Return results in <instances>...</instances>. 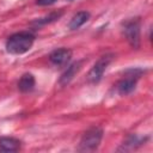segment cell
I'll use <instances>...</instances> for the list:
<instances>
[{"mask_svg": "<svg viewBox=\"0 0 153 153\" xmlns=\"http://www.w3.org/2000/svg\"><path fill=\"white\" fill-rule=\"evenodd\" d=\"M20 147V141L14 137H0V152H16Z\"/></svg>", "mask_w": 153, "mask_h": 153, "instance_id": "ba28073f", "label": "cell"}, {"mask_svg": "<svg viewBox=\"0 0 153 153\" xmlns=\"http://www.w3.org/2000/svg\"><path fill=\"white\" fill-rule=\"evenodd\" d=\"M88 18H90V13L87 11H80V12L75 13L72 17V19H71V22L68 24V27L71 30H76L81 25H84L88 20Z\"/></svg>", "mask_w": 153, "mask_h": 153, "instance_id": "9c48e42d", "label": "cell"}, {"mask_svg": "<svg viewBox=\"0 0 153 153\" xmlns=\"http://www.w3.org/2000/svg\"><path fill=\"white\" fill-rule=\"evenodd\" d=\"M80 66H81V62H74V63H72L69 67H67V69L65 71V73L61 75L59 84H60L61 86H66V85L73 79V76L78 73V71L80 69Z\"/></svg>", "mask_w": 153, "mask_h": 153, "instance_id": "52a82bcc", "label": "cell"}, {"mask_svg": "<svg viewBox=\"0 0 153 153\" xmlns=\"http://www.w3.org/2000/svg\"><path fill=\"white\" fill-rule=\"evenodd\" d=\"M103 137V130L99 127H91L90 129H87L79 143V151L81 152H90V151H94Z\"/></svg>", "mask_w": 153, "mask_h": 153, "instance_id": "7a4b0ae2", "label": "cell"}, {"mask_svg": "<svg viewBox=\"0 0 153 153\" xmlns=\"http://www.w3.org/2000/svg\"><path fill=\"white\" fill-rule=\"evenodd\" d=\"M56 0H37V5L39 6H48V5H51L54 4Z\"/></svg>", "mask_w": 153, "mask_h": 153, "instance_id": "8fae6325", "label": "cell"}, {"mask_svg": "<svg viewBox=\"0 0 153 153\" xmlns=\"http://www.w3.org/2000/svg\"><path fill=\"white\" fill-rule=\"evenodd\" d=\"M124 36L128 41V43L137 49L140 47V19L133 18L124 23Z\"/></svg>", "mask_w": 153, "mask_h": 153, "instance_id": "277c9868", "label": "cell"}, {"mask_svg": "<svg viewBox=\"0 0 153 153\" xmlns=\"http://www.w3.org/2000/svg\"><path fill=\"white\" fill-rule=\"evenodd\" d=\"M35 37L30 32H17L8 37L6 42V49L8 53L14 55H22L29 51L33 44Z\"/></svg>", "mask_w": 153, "mask_h": 153, "instance_id": "6da1fadb", "label": "cell"}, {"mask_svg": "<svg viewBox=\"0 0 153 153\" xmlns=\"http://www.w3.org/2000/svg\"><path fill=\"white\" fill-rule=\"evenodd\" d=\"M33 86H35V78L30 73L24 74L18 81V88L22 92H29L33 88Z\"/></svg>", "mask_w": 153, "mask_h": 153, "instance_id": "30bf717a", "label": "cell"}, {"mask_svg": "<svg viewBox=\"0 0 153 153\" xmlns=\"http://www.w3.org/2000/svg\"><path fill=\"white\" fill-rule=\"evenodd\" d=\"M112 59H114V54H105V55L100 56L98 59V61L93 65V67L90 69V72L87 74V80L93 84L98 82L102 79L105 69L108 68V66L110 65Z\"/></svg>", "mask_w": 153, "mask_h": 153, "instance_id": "3957f363", "label": "cell"}, {"mask_svg": "<svg viewBox=\"0 0 153 153\" xmlns=\"http://www.w3.org/2000/svg\"><path fill=\"white\" fill-rule=\"evenodd\" d=\"M71 57H72V50H69V49H67V48H59V49H55V50L51 51L50 55H49L50 62L54 63V65H56V66H62V65L67 63Z\"/></svg>", "mask_w": 153, "mask_h": 153, "instance_id": "8992f818", "label": "cell"}, {"mask_svg": "<svg viewBox=\"0 0 153 153\" xmlns=\"http://www.w3.org/2000/svg\"><path fill=\"white\" fill-rule=\"evenodd\" d=\"M140 74H141V71H139V69H130V71H128L127 75L122 80L118 81V84L116 86L117 92L120 94H122V96L130 93L135 88L136 81H137Z\"/></svg>", "mask_w": 153, "mask_h": 153, "instance_id": "5b68a950", "label": "cell"}, {"mask_svg": "<svg viewBox=\"0 0 153 153\" xmlns=\"http://www.w3.org/2000/svg\"><path fill=\"white\" fill-rule=\"evenodd\" d=\"M69 1H72V0H69Z\"/></svg>", "mask_w": 153, "mask_h": 153, "instance_id": "7c38bea8", "label": "cell"}]
</instances>
